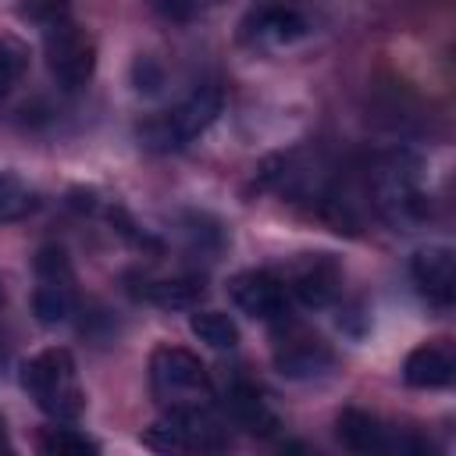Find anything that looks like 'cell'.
<instances>
[{
	"instance_id": "6da1fadb",
	"label": "cell",
	"mask_w": 456,
	"mask_h": 456,
	"mask_svg": "<svg viewBox=\"0 0 456 456\" xmlns=\"http://www.w3.org/2000/svg\"><path fill=\"white\" fill-rule=\"evenodd\" d=\"M21 388L36 399V406L46 417H53L61 424L78 420L82 410H86V392L78 385V367H75V356L64 346H50V349L36 353L32 360H25Z\"/></svg>"
},
{
	"instance_id": "7a4b0ae2",
	"label": "cell",
	"mask_w": 456,
	"mask_h": 456,
	"mask_svg": "<svg viewBox=\"0 0 456 456\" xmlns=\"http://www.w3.org/2000/svg\"><path fill=\"white\" fill-rule=\"evenodd\" d=\"M150 392L160 410H210L214 385L203 360L182 346H157L150 353Z\"/></svg>"
},
{
	"instance_id": "3957f363",
	"label": "cell",
	"mask_w": 456,
	"mask_h": 456,
	"mask_svg": "<svg viewBox=\"0 0 456 456\" xmlns=\"http://www.w3.org/2000/svg\"><path fill=\"white\" fill-rule=\"evenodd\" d=\"M224 107V93L221 86L207 82V86H196L185 100H178L171 110H160L153 118H146L139 125V142L153 153H171V150H182L185 142H192L196 135H203L217 114Z\"/></svg>"
},
{
	"instance_id": "277c9868",
	"label": "cell",
	"mask_w": 456,
	"mask_h": 456,
	"mask_svg": "<svg viewBox=\"0 0 456 456\" xmlns=\"http://www.w3.org/2000/svg\"><path fill=\"white\" fill-rule=\"evenodd\" d=\"M142 442L164 452H217L228 449V431L210 410H164V417L142 431Z\"/></svg>"
},
{
	"instance_id": "5b68a950",
	"label": "cell",
	"mask_w": 456,
	"mask_h": 456,
	"mask_svg": "<svg viewBox=\"0 0 456 456\" xmlns=\"http://www.w3.org/2000/svg\"><path fill=\"white\" fill-rule=\"evenodd\" d=\"M43 53L61 89H82L96 71V43L71 18L43 28Z\"/></svg>"
},
{
	"instance_id": "8992f818",
	"label": "cell",
	"mask_w": 456,
	"mask_h": 456,
	"mask_svg": "<svg viewBox=\"0 0 456 456\" xmlns=\"http://www.w3.org/2000/svg\"><path fill=\"white\" fill-rule=\"evenodd\" d=\"M374 203L392 224H413L428 217V196L417 182V164L392 157L374 171Z\"/></svg>"
},
{
	"instance_id": "52a82bcc",
	"label": "cell",
	"mask_w": 456,
	"mask_h": 456,
	"mask_svg": "<svg viewBox=\"0 0 456 456\" xmlns=\"http://www.w3.org/2000/svg\"><path fill=\"white\" fill-rule=\"evenodd\" d=\"M274 324H278V335H274V367L285 378H314V374H321L331 363V349H328V342L317 331L289 321V314L278 317Z\"/></svg>"
},
{
	"instance_id": "ba28073f",
	"label": "cell",
	"mask_w": 456,
	"mask_h": 456,
	"mask_svg": "<svg viewBox=\"0 0 456 456\" xmlns=\"http://www.w3.org/2000/svg\"><path fill=\"white\" fill-rule=\"evenodd\" d=\"M228 296L253 321H271L274 324L278 317L289 314V289L271 271H239L228 281Z\"/></svg>"
},
{
	"instance_id": "9c48e42d",
	"label": "cell",
	"mask_w": 456,
	"mask_h": 456,
	"mask_svg": "<svg viewBox=\"0 0 456 456\" xmlns=\"http://www.w3.org/2000/svg\"><path fill=\"white\" fill-rule=\"evenodd\" d=\"M306 18L285 4H260L239 21V39L249 46H285L306 36Z\"/></svg>"
},
{
	"instance_id": "30bf717a",
	"label": "cell",
	"mask_w": 456,
	"mask_h": 456,
	"mask_svg": "<svg viewBox=\"0 0 456 456\" xmlns=\"http://www.w3.org/2000/svg\"><path fill=\"white\" fill-rule=\"evenodd\" d=\"M335 435L353 452H417L420 449V442L392 435L378 417H370L356 406H349L335 417Z\"/></svg>"
},
{
	"instance_id": "8fae6325",
	"label": "cell",
	"mask_w": 456,
	"mask_h": 456,
	"mask_svg": "<svg viewBox=\"0 0 456 456\" xmlns=\"http://www.w3.org/2000/svg\"><path fill=\"white\" fill-rule=\"evenodd\" d=\"M410 274L420 289V296L435 306H452L456 299V256L449 246H428L413 253Z\"/></svg>"
},
{
	"instance_id": "7c38bea8",
	"label": "cell",
	"mask_w": 456,
	"mask_h": 456,
	"mask_svg": "<svg viewBox=\"0 0 456 456\" xmlns=\"http://www.w3.org/2000/svg\"><path fill=\"white\" fill-rule=\"evenodd\" d=\"M289 289L296 292V299L303 306L321 310V306H328L338 296V289H342V267L328 253H310V256H303L292 267V285Z\"/></svg>"
},
{
	"instance_id": "4fadbf2b",
	"label": "cell",
	"mask_w": 456,
	"mask_h": 456,
	"mask_svg": "<svg viewBox=\"0 0 456 456\" xmlns=\"http://www.w3.org/2000/svg\"><path fill=\"white\" fill-rule=\"evenodd\" d=\"M224 410H228L232 424L242 428V431H249V435L267 438V435H274V428H278V413L267 406V399L260 395V388L249 385V381H232V385H228Z\"/></svg>"
},
{
	"instance_id": "5bb4252c",
	"label": "cell",
	"mask_w": 456,
	"mask_h": 456,
	"mask_svg": "<svg viewBox=\"0 0 456 456\" xmlns=\"http://www.w3.org/2000/svg\"><path fill=\"white\" fill-rule=\"evenodd\" d=\"M128 292L142 303H153V306H164V310H192L207 289H203V278H135V285H128Z\"/></svg>"
},
{
	"instance_id": "9a60e30c",
	"label": "cell",
	"mask_w": 456,
	"mask_h": 456,
	"mask_svg": "<svg viewBox=\"0 0 456 456\" xmlns=\"http://www.w3.org/2000/svg\"><path fill=\"white\" fill-rule=\"evenodd\" d=\"M452 374H456V363H452L449 346H442V342L417 346L403 363V381L410 388H445L452 381Z\"/></svg>"
},
{
	"instance_id": "2e32d148",
	"label": "cell",
	"mask_w": 456,
	"mask_h": 456,
	"mask_svg": "<svg viewBox=\"0 0 456 456\" xmlns=\"http://www.w3.org/2000/svg\"><path fill=\"white\" fill-rule=\"evenodd\" d=\"M32 314L39 324H61L75 314V285L64 281H39L32 292Z\"/></svg>"
},
{
	"instance_id": "e0dca14e",
	"label": "cell",
	"mask_w": 456,
	"mask_h": 456,
	"mask_svg": "<svg viewBox=\"0 0 456 456\" xmlns=\"http://www.w3.org/2000/svg\"><path fill=\"white\" fill-rule=\"evenodd\" d=\"M189 331H192L200 342H207L210 349H235V346H239V328H235V321H232L228 314H221V310H196V314L189 317Z\"/></svg>"
},
{
	"instance_id": "ac0fdd59",
	"label": "cell",
	"mask_w": 456,
	"mask_h": 456,
	"mask_svg": "<svg viewBox=\"0 0 456 456\" xmlns=\"http://www.w3.org/2000/svg\"><path fill=\"white\" fill-rule=\"evenodd\" d=\"M36 445L46 456H93V452H100V445L75 428H43Z\"/></svg>"
},
{
	"instance_id": "d6986e66",
	"label": "cell",
	"mask_w": 456,
	"mask_h": 456,
	"mask_svg": "<svg viewBox=\"0 0 456 456\" xmlns=\"http://www.w3.org/2000/svg\"><path fill=\"white\" fill-rule=\"evenodd\" d=\"M25 64H28L25 43H18L14 36H0V103L7 100V93H11L14 82L21 78Z\"/></svg>"
},
{
	"instance_id": "ffe728a7",
	"label": "cell",
	"mask_w": 456,
	"mask_h": 456,
	"mask_svg": "<svg viewBox=\"0 0 456 456\" xmlns=\"http://www.w3.org/2000/svg\"><path fill=\"white\" fill-rule=\"evenodd\" d=\"M36 267V281H64V285H75V271H71V260L61 246H43L32 260Z\"/></svg>"
},
{
	"instance_id": "44dd1931",
	"label": "cell",
	"mask_w": 456,
	"mask_h": 456,
	"mask_svg": "<svg viewBox=\"0 0 456 456\" xmlns=\"http://www.w3.org/2000/svg\"><path fill=\"white\" fill-rule=\"evenodd\" d=\"M28 210H32V192H28L18 178L0 175V224L18 221V217H25Z\"/></svg>"
},
{
	"instance_id": "7402d4cb",
	"label": "cell",
	"mask_w": 456,
	"mask_h": 456,
	"mask_svg": "<svg viewBox=\"0 0 456 456\" xmlns=\"http://www.w3.org/2000/svg\"><path fill=\"white\" fill-rule=\"evenodd\" d=\"M18 18L46 28L53 21L71 18V0H18Z\"/></svg>"
},
{
	"instance_id": "603a6c76",
	"label": "cell",
	"mask_w": 456,
	"mask_h": 456,
	"mask_svg": "<svg viewBox=\"0 0 456 456\" xmlns=\"http://www.w3.org/2000/svg\"><path fill=\"white\" fill-rule=\"evenodd\" d=\"M207 4H217V0H150V7L160 11V14L171 18V21H189V18H196Z\"/></svg>"
},
{
	"instance_id": "cb8c5ba5",
	"label": "cell",
	"mask_w": 456,
	"mask_h": 456,
	"mask_svg": "<svg viewBox=\"0 0 456 456\" xmlns=\"http://www.w3.org/2000/svg\"><path fill=\"white\" fill-rule=\"evenodd\" d=\"M132 82H135L139 93H157V89L164 86V75H160V68H157L150 57H139V61L132 64Z\"/></svg>"
},
{
	"instance_id": "d4e9b609",
	"label": "cell",
	"mask_w": 456,
	"mask_h": 456,
	"mask_svg": "<svg viewBox=\"0 0 456 456\" xmlns=\"http://www.w3.org/2000/svg\"><path fill=\"white\" fill-rule=\"evenodd\" d=\"M0 445H7V428H4V417H0Z\"/></svg>"
}]
</instances>
